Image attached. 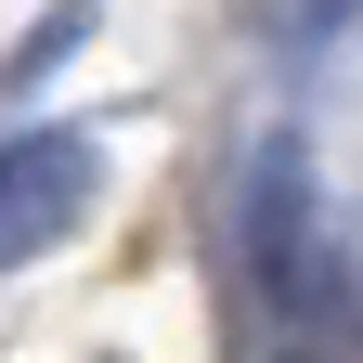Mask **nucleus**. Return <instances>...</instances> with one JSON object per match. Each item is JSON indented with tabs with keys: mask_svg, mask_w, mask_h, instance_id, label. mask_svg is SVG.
Returning <instances> with one entry per match:
<instances>
[{
	"mask_svg": "<svg viewBox=\"0 0 363 363\" xmlns=\"http://www.w3.org/2000/svg\"><path fill=\"white\" fill-rule=\"evenodd\" d=\"M91 143L78 130H13L0 143V272H26V259H52L78 220H91Z\"/></svg>",
	"mask_w": 363,
	"mask_h": 363,
	"instance_id": "1",
	"label": "nucleus"
},
{
	"mask_svg": "<svg viewBox=\"0 0 363 363\" xmlns=\"http://www.w3.org/2000/svg\"><path fill=\"white\" fill-rule=\"evenodd\" d=\"M259 286L298 325H337V259H325V234L298 208V169H259Z\"/></svg>",
	"mask_w": 363,
	"mask_h": 363,
	"instance_id": "2",
	"label": "nucleus"
}]
</instances>
